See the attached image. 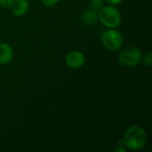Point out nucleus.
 Returning a JSON list of instances; mask_svg holds the SVG:
<instances>
[{
    "mask_svg": "<svg viewBox=\"0 0 152 152\" xmlns=\"http://www.w3.org/2000/svg\"><path fill=\"white\" fill-rule=\"evenodd\" d=\"M125 147L132 151L142 149L147 142V134L143 128L138 126H130L123 138Z\"/></svg>",
    "mask_w": 152,
    "mask_h": 152,
    "instance_id": "nucleus-1",
    "label": "nucleus"
},
{
    "mask_svg": "<svg viewBox=\"0 0 152 152\" xmlns=\"http://www.w3.org/2000/svg\"><path fill=\"white\" fill-rule=\"evenodd\" d=\"M98 17L99 20L109 28H118L122 21V16L119 10L110 4L103 6L98 12Z\"/></svg>",
    "mask_w": 152,
    "mask_h": 152,
    "instance_id": "nucleus-2",
    "label": "nucleus"
},
{
    "mask_svg": "<svg viewBox=\"0 0 152 152\" xmlns=\"http://www.w3.org/2000/svg\"><path fill=\"white\" fill-rule=\"evenodd\" d=\"M102 43L107 50L115 52L122 47L124 37L120 31L115 28H109L102 33Z\"/></svg>",
    "mask_w": 152,
    "mask_h": 152,
    "instance_id": "nucleus-3",
    "label": "nucleus"
},
{
    "mask_svg": "<svg viewBox=\"0 0 152 152\" xmlns=\"http://www.w3.org/2000/svg\"><path fill=\"white\" fill-rule=\"evenodd\" d=\"M142 52L136 46H129L125 48L118 54V61L125 67L133 68L141 63Z\"/></svg>",
    "mask_w": 152,
    "mask_h": 152,
    "instance_id": "nucleus-4",
    "label": "nucleus"
},
{
    "mask_svg": "<svg viewBox=\"0 0 152 152\" xmlns=\"http://www.w3.org/2000/svg\"><path fill=\"white\" fill-rule=\"evenodd\" d=\"M86 61V57L84 53L80 51H70L67 53L65 57L66 64L71 69H79L81 68Z\"/></svg>",
    "mask_w": 152,
    "mask_h": 152,
    "instance_id": "nucleus-5",
    "label": "nucleus"
},
{
    "mask_svg": "<svg viewBox=\"0 0 152 152\" xmlns=\"http://www.w3.org/2000/svg\"><path fill=\"white\" fill-rule=\"evenodd\" d=\"M28 8L29 4L28 0H13L11 5L12 12L17 17H20L26 14Z\"/></svg>",
    "mask_w": 152,
    "mask_h": 152,
    "instance_id": "nucleus-6",
    "label": "nucleus"
},
{
    "mask_svg": "<svg viewBox=\"0 0 152 152\" xmlns=\"http://www.w3.org/2000/svg\"><path fill=\"white\" fill-rule=\"evenodd\" d=\"M13 57L12 47L8 43H0V64L9 63Z\"/></svg>",
    "mask_w": 152,
    "mask_h": 152,
    "instance_id": "nucleus-7",
    "label": "nucleus"
},
{
    "mask_svg": "<svg viewBox=\"0 0 152 152\" xmlns=\"http://www.w3.org/2000/svg\"><path fill=\"white\" fill-rule=\"evenodd\" d=\"M81 20L83 21L84 24L86 25H94L99 21V17H98V12L90 8V9H86L84 11V12L82 13L81 16Z\"/></svg>",
    "mask_w": 152,
    "mask_h": 152,
    "instance_id": "nucleus-8",
    "label": "nucleus"
},
{
    "mask_svg": "<svg viewBox=\"0 0 152 152\" xmlns=\"http://www.w3.org/2000/svg\"><path fill=\"white\" fill-rule=\"evenodd\" d=\"M90 6L92 9L99 12L104 6V0H90Z\"/></svg>",
    "mask_w": 152,
    "mask_h": 152,
    "instance_id": "nucleus-9",
    "label": "nucleus"
},
{
    "mask_svg": "<svg viewBox=\"0 0 152 152\" xmlns=\"http://www.w3.org/2000/svg\"><path fill=\"white\" fill-rule=\"evenodd\" d=\"M141 62H142V64H143V65H145V66H151L152 63L151 53V52H149V53H147L145 55H142Z\"/></svg>",
    "mask_w": 152,
    "mask_h": 152,
    "instance_id": "nucleus-10",
    "label": "nucleus"
},
{
    "mask_svg": "<svg viewBox=\"0 0 152 152\" xmlns=\"http://www.w3.org/2000/svg\"><path fill=\"white\" fill-rule=\"evenodd\" d=\"M60 0H41V3L43 4V5L46 6V7H52L55 4H57L59 3Z\"/></svg>",
    "mask_w": 152,
    "mask_h": 152,
    "instance_id": "nucleus-11",
    "label": "nucleus"
},
{
    "mask_svg": "<svg viewBox=\"0 0 152 152\" xmlns=\"http://www.w3.org/2000/svg\"><path fill=\"white\" fill-rule=\"evenodd\" d=\"M13 0H0V6L3 8H9L11 7Z\"/></svg>",
    "mask_w": 152,
    "mask_h": 152,
    "instance_id": "nucleus-12",
    "label": "nucleus"
},
{
    "mask_svg": "<svg viewBox=\"0 0 152 152\" xmlns=\"http://www.w3.org/2000/svg\"><path fill=\"white\" fill-rule=\"evenodd\" d=\"M104 2L108 3L110 5H118L123 2V0H104Z\"/></svg>",
    "mask_w": 152,
    "mask_h": 152,
    "instance_id": "nucleus-13",
    "label": "nucleus"
},
{
    "mask_svg": "<svg viewBox=\"0 0 152 152\" xmlns=\"http://www.w3.org/2000/svg\"><path fill=\"white\" fill-rule=\"evenodd\" d=\"M114 151L116 152H127V149H125L123 146H118L117 149L114 150Z\"/></svg>",
    "mask_w": 152,
    "mask_h": 152,
    "instance_id": "nucleus-14",
    "label": "nucleus"
}]
</instances>
